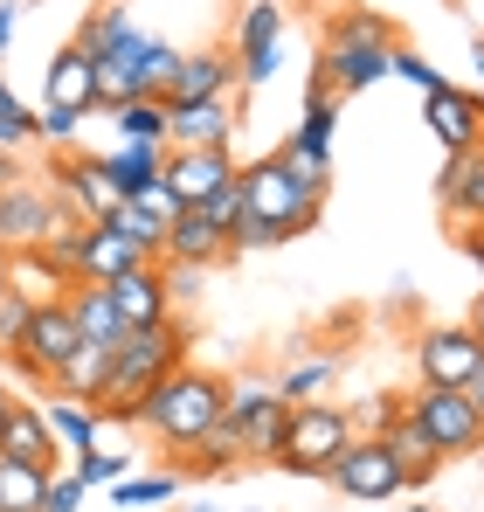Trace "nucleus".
Instances as JSON below:
<instances>
[{
  "instance_id": "nucleus-1",
  "label": "nucleus",
  "mask_w": 484,
  "mask_h": 512,
  "mask_svg": "<svg viewBox=\"0 0 484 512\" xmlns=\"http://www.w3.org/2000/svg\"><path fill=\"white\" fill-rule=\"evenodd\" d=\"M222 409H229V381L222 374H201V367H173L160 388L139 402V429L173 450V457H187L194 443H208L215 429H222Z\"/></svg>"
},
{
  "instance_id": "nucleus-2",
  "label": "nucleus",
  "mask_w": 484,
  "mask_h": 512,
  "mask_svg": "<svg viewBox=\"0 0 484 512\" xmlns=\"http://www.w3.org/2000/svg\"><path fill=\"white\" fill-rule=\"evenodd\" d=\"M395 42H402V35H395L381 14H367V7L332 14V21H325V49H319L312 90H325V97H360V90H374L381 77H388Z\"/></svg>"
},
{
  "instance_id": "nucleus-3",
  "label": "nucleus",
  "mask_w": 484,
  "mask_h": 512,
  "mask_svg": "<svg viewBox=\"0 0 484 512\" xmlns=\"http://www.w3.org/2000/svg\"><path fill=\"white\" fill-rule=\"evenodd\" d=\"M173 367H187V326L166 319V326H146V333H118L111 346V388H104V423H139V402L160 388Z\"/></svg>"
},
{
  "instance_id": "nucleus-4",
  "label": "nucleus",
  "mask_w": 484,
  "mask_h": 512,
  "mask_svg": "<svg viewBox=\"0 0 484 512\" xmlns=\"http://www.w3.org/2000/svg\"><path fill=\"white\" fill-rule=\"evenodd\" d=\"M236 180H242V215H263V222H277L284 236L319 229V208H325L332 173H298L284 153H263V160L236 167Z\"/></svg>"
},
{
  "instance_id": "nucleus-5",
  "label": "nucleus",
  "mask_w": 484,
  "mask_h": 512,
  "mask_svg": "<svg viewBox=\"0 0 484 512\" xmlns=\"http://www.w3.org/2000/svg\"><path fill=\"white\" fill-rule=\"evenodd\" d=\"M360 429L346 409H332V402H291V416H284V443H277V471H291V478H325L332 471V457L353 443Z\"/></svg>"
},
{
  "instance_id": "nucleus-6",
  "label": "nucleus",
  "mask_w": 484,
  "mask_h": 512,
  "mask_svg": "<svg viewBox=\"0 0 484 512\" xmlns=\"http://www.w3.org/2000/svg\"><path fill=\"white\" fill-rule=\"evenodd\" d=\"M408 423L429 436L436 457H471V450H484V416L471 409L464 388H415L408 395Z\"/></svg>"
},
{
  "instance_id": "nucleus-7",
  "label": "nucleus",
  "mask_w": 484,
  "mask_h": 512,
  "mask_svg": "<svg viewBox=\"0 0 484 512\" xmlns=\"http://www.w3.org/2000/svg\"><path fill=\"white\" fill-rule=\"evenodd\" d=\"M77 215H70V201L56 194V187H35V180H21V187H7L0 194V250L21 256V250H42L56 229H70Z\"/></svg>"
},
{
  "instance_id": "nucleus-8",
  "label": "nucleus",
  "mask_w": 484,
  "mask_h": 512,
  "mask_svg": "<svg viewBox=\"0 0 484 512\" xmlns=\"http://www.w3.org/2000/svg\"><path fill=\"white\" fill-rule=\"evenodd\" d=\"M236 84L263 90L277 70H284V7L277 0H249L236 14Z\"/></svg>"
},
{
  "instance_id": "nucleus-9",
  "label": "nucleus",
  "mask_w": 484,
  "mask_h": 512,
  "mask_svg": "<svg viewBox=\"0 0 484 512\" xmlns=\"http://www.w3.org/2000/svg\"><path fill=\"white\" fill-rule=\"evenodd\" d=\"M325 485H332L339 499H353V506H374V499H395V492H402V471H395V457H388L381 436H353V443L332 457Z\"/></svg>"
},
{
  "instance_id": "nucleus-10",
  "label": "nucleus",
  "mask_w": 484,
  "mask_h": 512,
  "mask_svg": "<svg viewBox=\"0 0 484 512\" xmlns=\"http://www.w3.org/2000/svg\"><path fill=\"white\" fill-rule=\"evenodd\" d=\"M284 416H291V402L277 395V388H263V381H242L229 388V409H222V429L242 443V457H277V443H284Z\"/></svg>"
},
{
  "instance_id": "nucleus-11",
  "label": "nucleus",
  "mask_w": 484,
  "mask_h": 512,
  "mask_svg": "<svg viewBox=\"0 0 484 512\" xmlns=\"http://www.w3.org/2000/svg\"><path fill=\"white\" fill-rule=\"evenodd\" d=\"M77 346H83L77 319H70V312H63V298H56V305H35V312H28V333H21V346H14L7 360H14L35 388H49V374H56Z\"/></svg>"
},
{
  "instance_id": "nucleus-12",
  "label": "nucleus",
  "mask_w": 484,
  "mask_h": 512,
  "mask_svg": "<svg viewBox=\"0 0 484 512\" xmlns=\"http://www.w3.org/2000/svg\"><path fill=\"white\" fill-rule=\"evenodd\" d=\"M478 367H484V346L471 326H429V333H415V374H422V388H471Z\"/></svg>"
},
{
  "instance_id": "nucleus-13",
  "label": "nucleus",
  "mask_w": 484,
  "mask_h": 512,
  "mask_svg": "<svg viewBox=\"0 0 484 512\" xmlns=\"http://www.w3.org/2000/svg\"><path fill=\"white\" fill-rule=\"evenodd\" d=\"M422 125H429V139L457 160V153H478L484 146V97L464 84H443L422 97Z\"/></svg>"
},
{
  "instance_id": "nucleus-14",
  "label": "nucleus",
  "mask_w": 484,
  "mask_h": 512,
  "mask_svg": "<svg viewBox=\"0 0 484 512\" xmlns=\"http://www.w3.org/2000/svg\"><path fill=\"white\" fill-rule=\"evenodd\" d=\"M229 180H236V160L229 153H208V146H166V160H160V187L180 208H201Z\"/></svg>"
},
{
  "instance_id": "nucleus-15",
  "label": "nucleus",
  "mask_w": 484,
  "mask_h": 512,
  "mask_svg": "<svg viewBox=\"0 0 484 512\" xmlns=\"http://www.w3.org/2000/svg\"><path fill=\"white\" fill-rule=\"evenodd\" d=\"M436 215H443L450 236L457 229H484V146L443 160V173H436Z\"/></svg>"
},
{
  "instance_id": "nucleus-16",
  "label": "nucleus",
  "mask_w": 484,
  "mask_h": 512,
  "mask_svg": "<svg viewBox=\"0 0 484 512\" xmlns=\"http://www.w3.org/2000/svg\"><path fill=\"white\" fill-rule=\"evenodd\" d=\"M104 291H111V312H118L125 333H146V326H166V319H173V298H166L160 263H139V270L111 277Z\"/></svg>"
},
{
  "instance_id": "nucleus-17",
  "label": "nucleus",
  "mask_w": 484,
  "mask_h": 512,
  "mask_svg": "<svg viewBox=\"0 0 484 512\" xmlns=\"http://www.w3.org/2000/svg\"><path fill=\"white\" fill-rule=\"evenodd\" d=\"M332 125H339V97L305 90V118H298V132H291L277 153H284L298 173H332Z\"/></svg>"
},
{
  "instance_id": "nucleus-18",
  "label": "nucleus",
  "mask_w": 484,
  "mask_h": 512,
  "mask_svg": "<svg viewBox=\"0 0 484 512\" xmlns=\"http://www.w3.org/2000/svg\"><path fill=\"white\" fill-rule=\"evenodd\" d=\"M229 132H236V104H229V97L166 104V146H208V153H229Z\"/></svg>"
},
{
  "instance_id": "nucleus-19",
  "label": "nucleus",
  "mask_w": 484,
  "mask_h": 512,
  "mask_svg": "<svg viewBox=\"0 0 484 512\" xmlns=\"http://www.w3.org/2000/svg\"><path fill=\"white\" fill-rule=\"evenodd\" d=\"M0 457L56 471V464H63V443H56V429H49V409L14 402V409H7V423H0Z\"/></svg>"
},
{
  "instance_id": "nucleus-20",
  "label": "nucleus",
  "mask_w": 484,
  "mask_h": 512,
  "mask_svg": "<svg viewBox=\"0 0 484 512\" xmlns=\"http://www.w3.org/2000/svg\"><path fill=\"white\" fill-rule=\"evenodd\" d=\"M42 111H83V118L97 111V70H90V56H83L77 42L49 56V77H42Z\"/></svg>"
},
{
  "instance_id": "nucleus-21",
  "label": "nucleus",
  "mask_w": 484,
  "mask_h": 512,
  "mask_svg": "<svg viewBox=\"0 0 484 512\" xmlns=\"http://www.w3.org/2000/svg\"><path fill=\"white\" fill-rule=\"evenodd\" d=\"M229 90H236V56L229 49H194V56H180L160 104H201V97H229Z\"/></svg>"
},
{
  "instance_id": "nucleus-22",
  "label": "nucleus",
  "mask_w": 484,
  "mask_h": 512,
  "mask_svg": "<svg viewBox=\"0 0 484 512\" xmlns=\"http://www.w3.org/2000/svg\"><path fill=\"white\" fill-rule=\"evenodd\" d=\"M173 263H201V270H215V263H229V236L201 215V208H180L173 222H166V250Z\"/></svg>"
},
{
  "instance_id": "nucleus-23",
  "label": "nucleus",
  "mask_w": 484,
  "mask_h": 512,
  "mask_svg": "<svg viewBox=\"0 0 484 512\" xmlns=\"http://www.w3.org/2000/svg\"><path fill=\"white\" fill-rule=\"evenodd\" d=\"M63 201H70L77 222H104V215L118 208V194H111L97 153H70V160H63Z\"/></svg>"
},
{
  "instance_id": "nucleus-24",
  "label": "nucleus",
  "mask_w": 484,
  "mask_h": 512,
  "mask_svg": "<svg viewBox=\"0 0 484 512\" xmlns=\"http://www.w3.org/2000/svg\"><path fill=\"white\" fill-rule=\"evenodd\" d=\"M49 388L63 395V402H104V388H111V346L83 340L56 374H49Z\"/></svg>"
},
{
  "instance_id": "nucleus-25",
  "label": "nucleus",
  "mask_w": 484,
  "mask_h": 512,
  "mask_svg": "<svg viewBox=\"0 0 484 512\" xmlns=\"http://www.w3.org/2000/svg\"><path fill=\"white\" fill-rule=\"evenodd\" d=\"M139 42H146V28H139V35H125L118 49L90 56V70H97V111H118V104H132V97H139Z\"/></svg>"
},
{
  "instance_id": "nucleus-26",
  "label": "nucleus",
  "mask_w": 484,
  "mask_h": 512,
  "mask_svg": "<svg viewBox=\"0 0 484 512\" xmlns=\"http://www.w3.org/2000/svg\"><path fill=\"white\" fill-rule=\"evenodd\" d=\"M104 160V180H111V194L118 201H139L153 180H160V160H166V146H111V153H97Z\"/></svg>"
},
{
  "instance_id": "nucleus-27",
  "label": "nucleus",
  "mask_w": 484,
  "mask_h": 512,
  "mask_svg": "<svg viewBox=\"0 0 484 512\" xmlns=\"http://www.w3.org/2000/svg\"><path fill=\"white\" fill-rule=\"evenodd\" d=\"M381 443H388V457H395V471H402V492L408 485H429L436 471H443V457L429 450V436L408 423V409H402V423H388L381 429Z\"/></svg>"
},
{
  "instance_id": "nucleus-28",
  "label": "nucleus",
  "mask_w": 484,
  "mask_h": 512,
  "mask_svg": "<svg viewBox=\"0 0 484 512\" xmlns=\"http://www.w3.org/2000/svg\"><path fill=\"white\" fill-rule=\"evenodd\" d=\"M63 312L77 319L83 340H97V346H118V333H125L118 312H111V291H104V284H70V291H63Z\"/></svg>"
},
{
  "instance_id": "nucleus-29",
  "label": "nucleus",
  "mask_w": 484,
  "mask_h": 512,
  "mask_svg": "<svg viewBox=\"0 0 484 512\" xmlns=\"http://www.w3.org/2000/svg\"><path fill=\"white\" fill-rule=\"evenodd\" d=\"M49 429H56V443L70 450V457H83V450H97V436H104V409L97 402H49Z\"/></svg>"
},
{
  "instance_id": "nucleus-30",
  "label": "nucleus",
  "mask_w": 484,
  "mask_h": 512,
  "mask_svg": "<svg viewBox=\"0 0 484 512\" xmlns=\"http://www.w3.org/2000/svg\"><path fill=\"white\" fill-rule=\"evenodd\" d=\"M7 291H21L28 305H56V298L70 291V277H63L42 250H21V256H14V270H7Z\"/></svg>"
},
{
  "instance_id": "nucleus-31",
  "label": "nucleus",
  "mask_w": 484,
  "mask_h": 512,
  "mask_svg": "<svg viewBox=\"0 0 484 512\" xmlns=\"http://www.w3.org/2000/svg\"><path fill=\"white\" fill-rule=\"evenodd\" d=\"M125 35H139V21H132V7L125 0H104V7H90L77 28V49L83 56H104V49H118Z\"/></svg>"
},
{
  "instance_id": "nucleus-32",
  "label": "nucleus",
  "mask_w": 484,
  "mask_h": 512,
  "mask_svg": "<svg viewBox=\"0 0 484 512\" xmlns=\"http://www.w3.org/2000/svg\"><path fill=\"white\" fill-rule=\"evenodd\" d=\"M42 492H49V471L42 464L0 457V512H42Z\"/></svg>"
},
{
  "instance_id": "nucleus-33",
  "label": "nucleus",
  "mask_w": 484,
  "mask_h": 512,
  "mask_svg": "<svg viewBox=\"0 0 484 512\" xmlns=\"http://www.w3.org/2000/svg\"><path fill=\"white\" fill-rule=\"evenodd\" d=\"M111 118H118V139H125V146H166V104L160 97H132V104H118Z\"/></svg>"
},
{
  "instance_id": "nucleus-34",
  "label": "nucleus",
  "mask_w": 484,
  "mask_h": 512,
  "mask_svg": "<svg viewBox=\"0 0 484 512\" xmlns=\"http://www.w3.org/2000/svg\"><path fill=\"white\" fill-rule=\"evenodd\" d=\"M332 374H339V353H305L298 367H284L277 395H284V402H319L325 388H332Z\"/></svg>"
},
{
  "instance_id": "nucleus-35",
  "label": "nucleus",
  "mask_w": 484,
  "mask_h": 512,
  "mask_svg": "<svg viewBox=\"0 0 484 512\" xmlns=\"http://www.w3.org/2000/svg\"><path fill=\"white\" fill-rule=\"evenodd\" d=\"M104 229H118L125 243H139V250H146L153 263H160V250H166V229L153 222V215H146V208H139V201H118V208L104 215Z\"/></svg>"
},
{
  "instance_id": "nucleus-36",
  "label": "nucleus",
  "mask_w": 484,
  "mask_h": 512,
  "mask_svg": "<svg viewBox=\"0 0 484 512\" xmlns=\"http://www.w3.org/2000/svg\"><path fill=\"white\" fill-rule=\"evenodd\" d=\"M28 139H42V125H35V111L7 90V77H0V153H21Z\"/></svg>"
},
{
  "instance_id": "nucleus-37",
  "label": "nucleus",
  "mask_w": 484,
  "mask_h": 512,
  "mask_svg": "<svg viewBox=\"0 0 484 512\" xmlns=\"http://www.w3.org/2000/svg\"><path fill=\"white\" fill-rule=\"evenodd\" d=\"M173 492H180V478H173V471H153V478H118V485H111V499H118V506H166Z\"/></svg>"
},
{
  "instance_id": "nucleus-38",
  "label": "nucleus",
  "mask_w": 484,
  "mask_h": 512,
  "mask_svg": "<svg viewBox=\"0 0 484 512\" xmlns=\"http://www.w3.org/2000/svg\"><path fill=\"white\" fill-rule=\"evenodd\" d=\"M388 77H402V84H415L422 97L429 90H443V70L422 56V49H408V42H395V56H388Z\"/></svg>"
},
{
  "instance_id": "nucleus-39",
  "label": "nucleus",
  "mask_w": 484,
  "mask_h": 512,
  "mask_svg": "<svg viewBox=\"0 0 484 512\" xmlns=\"http://www.w3.org/2000/svg\"><path fill=\"white\" fill-rule=\"evenodd\" d=\"M70 478H77L83 492H90V485H118V478H132V457H111V450H83L77 464H70Z\"/></svg>"
},
{
  "instance_id": "nucleus-40",
  "label": "nucleus",
  "mask_w": 484,
  "mask_h": 512,
  "mask_svg": "<svg viewBox=\"0 0 484 512\" xmlns=\"http://www.w3.org/2000/svg\"><path fill=\"white\" fill-rule=\"evenodd\" d=\"M160 277H166V298L173 305H187V298H201V263H173V256H160Z\"/></svg>"
},
{
  "instance_id": "nucleus-41",
  "label": "nucleus",
  "mask_w": 484,
  "mask_h": 512,
  "mask_svg": "<svg viewBox=\"0 0 484 512\" xmlns=\"http://www.w3.org/2000/svg\"><path fill=\"white\" fill-rule=\"evenodd\" d=\"M201 215H208V222H215V229L229 236V229L242 222V180H229V187H215V194L201 201Z\"/></svg>"
},
{
  "instance_id": "nucleus-42",
  "label": "nucleus",
  "mask_w": 484,
  "mask_h": 512,
  "mask_svg": "<svg viewBox=\"0 0 484 512\" xmlns=\"http://www.w3.org/2000/svg\"><path fill=\"white\" fill-rule=\"evenodd\" d=\"M28 312H35V305H28L21 291H7V298H0V353H14V346H21V333H28Z\"/></svg>"
},
{
  "instance_id": "nucleus-43",
  "label": "nucleus",
  "mask_w": 484,
  "mask_h": 512,
  "mask_svg": "<svg viewBox=\"0 0 484 512\" xmlns=\"http://www.w3.org/2000/svg\"><path fill=\"white\" fill-rule=\"evenodd\" d=\"M42 512H83V485L70 471H49V492H42Z\"/></svg>"
},
{
  "instance_id": "nucleus-44",
  "label": "nucleus",
  "mask_w": 484,
  "mask_h": 512,
  "mask_svg": "<svg viewBox=\"0 0 484 512\" xmlns=\"http://www.w3.org/2000/svg\"><path fill=\"white\" fill-rule=\"evenodd\" d=\"M35 125H42V139H49V146H77V132H83V111H42Z\"/></svg>"
},
{
  "instance_id": "nucleus-45",
  "label": "nucleus",
  "mask_w": 484,
  "mask_h": 512,
  "mask_svg": "<svg viewBox=\"0 0 484 512\" xmlns=\"http://www.w3.org/2000/svg\"><path fill=\"white\" fill-rule=\"evenodd\" d=\"M139 208H146V215H153V222H160V229H166V222H173V215H180V201H173V194H166L160 180H153V187H146V194H139Z\"/></svg>"
},
{
  "instance_id": "nucleus-46",
  "label": "nucleus",
  "mask_w": 484,
  "mask_h": 512,
  "mask_svg": "<svg viewBox=\"0 0 484 512\" xmlns=\"http://www.w3.org/2000/svg\"><path fill=\"white\" fill-rule=\"evenodd\" d=\"M457 250H464V256L484 270V229H457Z\"/></svg>"
},
{
  "instance_id": "nucleus-47",
  "label": "nucleus",
  "mask_w": 484,
  "mask_h": 512,
  "mask_svg": "<svg viewBox=\"0 0 484 512\" xmlns=\"http://www.w3.org/2000/svg\"><path fill=\"white\" fill-rule=\"evenodd\" d=\"M21 180H28V173H21V153H0V194L21 187Z\"/></svg>"
},
{
  "instance_id": "nucleus-48",
  "label": "nucleus",
  "mask_w": 484,
  "mask_h": 512,
  "mask_svg": "<svg viewBox=\"0 0 484 512\" xmlns=\"http://www.w3.org/2000/svg\"><path fill=\"white\" fill-rule=\"evenodd\" d=\"M471 333H478V346H484V284H478V298H471V319H464Z\"/></svg>"
},
{
  "instance_id": "nucleus-49",
  "label": "nucleus",
  "mask_w": 484,
  "mask_h": 512,
  "mask_svg": "<svg viewBox=\"0 0 484 512\" xmlns=\"http://www.w3.org/2000/svg\"><path fill=\"white\" fill-rule=\"evenodd\" d=\"M464 395H471V409H478V416H484V367H478V374H471V388H464Z\"/></svg>"
},
{
  "instance_id": "nucleus-50",
  "label": "nucleus",
  "mask_w": 484,
  "mask_h": 512,
  "mask_svg": "<svg viewBox=\"0 0 484 512\" xmlns=\"http://www.w3.org/2000/svg\"><path fill=\"white\" fill-rule=\"evenodd\" d=\"M7 42H14V7L0 0V49H7Z\"/></svg>"
},
{
  "instance_id": "nucleus-51",
  "label": "nucleus",
  "mask_w": 484,
  "mask_h": 512,
  "mask_svg": "<svg viewBox=\"0 0 484 512\" xmlns=\"http://www.w3.org/2000/svg\"><path fill=\"white\" fill-rule=\"evenodd\" d=\"M471 70L484 77V35H471Z\"/></svg>"
},
{
  "instance_id": "nucleus-52",
  "label": "nucleus",
  "mask_w": 484,
  "mask_h": 512,
  "mask_svg": "<svg viewBox=\"0 0 484 512\" xmlns=\"http://www.w3.org/2000/svg\"><path fill=\"white\" fill-rule=\"evenodd\" d=\"M7 270H14V256L0 250V298H7Z\"/></svg>"
},
{
  "instance_id": "nucleus-53",
  "label": "nucleus",
  "mask_w": 484,
  "mask_h": 512,
  "mask_svg": "<svg viewBox=\"0 0 484 512\" xmlns=\"http://www.w3.org/2000/svg\"><path fill=\"white\" fill-rule=\"evenodd\" d=\"M7 409H14V395H7V388H0V423H7Z\"/></svg>"
},
{
  "instance_id": "nucleus-54",
  "label": "nucleus",
  "mask_w": 484,
  "mask_h": 512,
  "mask_svg": "<svg viewBox=\"0 0 484 512\" xmlns=\"http://www.w3.org/2000/svg\"><path fill=\"white\" fill-rule=\"evenodd\" d=\"M194 512H222V506H194Z\"/></svg>"
},
{
  "instance_id": "nucleus-55",
  "label": "nucleus",
  "mask_w": 484,
  "mask_h": 512,
  "mask_svg": "<svg viewBox=\"0 0 484 512\" xmlns=\"http://www.w3.org/2000/svg\"><path fill=\"white\" fill-rule=\"evenodd\" d=\"M415 512H436V506H415Z\"/></svg>"
},
{
  "instance_id": "nucleus-56",
  "label": "nucleus",
  "mask_w": 484,
  "mask_h": 512,
  "mask_svg": "<svg viewBox=\"0 0 484 512\" xmlns=\"http://www.w3.org/2000/svg\"><path fill=\"white\" fill-rule=\"evenodd\" d=\"M478 457H484V450H478Z\"/></svg>"
}]
</instances>
